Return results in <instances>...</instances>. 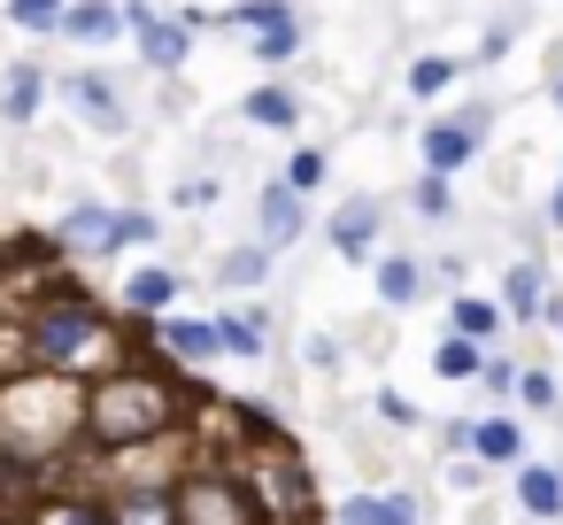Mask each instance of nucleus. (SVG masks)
<instances>
[{
	"mask_svg": "<svg viewBox=\"0 0 563 525\" xmlns=\"http://www.w3.org/2000/svg\"><path fill=\"white\" fill-rule=\"evenodd\" d=\"M178 525H263V510L224 456H194L178 471Z\"/></svg>",
	"mask_w": 563,
	"mask_h": 525,
	"instance_id": "39448f33",
	"label": "nucleus"
},
{
	"mask_svg": "<svg viewBox=\"0 0 563 525\" xmlns=\"http://www.w3.org/2000/svg\"><path fill=\"white\" fill-rule=\"evenodd\" d=\"M55 94L86 117V132H101V140H124V132H132V101L117 94V78H109V70H63V78H55Z\"/></svg>",
	"mask_w": 563,
	"mask_h": 525,
	"instance_id": "9d476101",
	"label": "nucleus"
},
{
	"mask_svg": "<svg viewBox=\"0 0 563 525\" xmlns=\"http://www.w3.org/2000/svg\"><path fill=\"white\" fill-rule=\"evenodd\" d=\"M424 286H432V271H424V255H401V248H386L378 263H371V294H378V309H417L424 302Z\"/></svg>",
	"mask_w": 563,
	"mask_h": 525,
	"instance_id": "a211bd4d",
	"label": "nucleus"
},
{
	"mask_svg": "<svg viewBox=\"0 0 563 525\" xmlns=\"http://www.w3.org/2000/svg\"><path fill=\"white\" fill-rule=\"evenodd\" d=\"M301 9H294V0H232V9H224V32L232 40H263V32H286Z\"/></svg>",
	"mask_w": 563,
	"mask_h": 525,
	"instance_id": "a878e982",
	"label": "nucleus"
},
{
	"mask_svg": "<svg viewBox=\"0 0 563 525\" xmlns=\"http://www.w3.org/2000/svg\"><path fill=\"white\" fill-rule=\"evenodd\" d=\"M63 17H70V0H9V24L32 40H63Z\"/></svg>",
	"mask_w": 563,
	"mask_h": 525,
	"instance_id": "7c9ffc66",
	"label": "nucleus"
},
{
	"mask_svg": "<svg viewBox=\"0 0 563 525\" xmlns=\"http://www.w3.org/2000/svg\"><path fill=\"white\" fill-rule=\"evenodd\" d=\"M186 302V271L178 263H140V271H124V286H117V309L147 332L155 317H170Z\"/></svg>",
	"mask_w": 563,
	"mask_h": 525,
	"instance_id": "f8f14e48",
	"label": "nucleus"
},
{
	"mask_svg": "<svg viewBox=\"0 0 563 525\" xmlns=\"http://www.w3.org/2000/svg\"><path fill=\"white\" fill-rule=\"evenodd\" d=\"M517 32H525V17L509 9V17H494L486 32H478V47H471V70H486V63H501L509 47H517Z\"/></svg>",
	"mask_w": 563,
	"mask_h": 525,
	"instance_id": "f704fd0d",
	"label": "nucleus"
},
{
	"mask_svg": "<svg viewBox=\"0 0 563 525\" xmlns=\"http://www.w3.org/2000/svg\"><path fill=\"white\" fill-rule=\"evenodd\" d=\"M232 471L247 479V494H255L263 525H332V510L317 502V479H309V463H301V448H294V440L240 448V456H232Z\"/></svg>",
	"mask_w": 563,
	"mask_h": 525,
	"instance_id": "20e7f679",
	"label": "nucleus"
},
{
	"mask_svg": "<svg viewBox=\"0 0 563 525\" xmlns=\"http://www.w3.org/2000/svg\"><path fill=\"white\" fill-rule=\"evenodd\" d=\"M147 340H155V356L163 363H178V371H209V363H224V340H217V317H155L147 325Z\"/></svg>",
	"mask_w": 563,
	"mask_h": 525,
	"instance_id": "ddd939ff",
	"label": "nucleus"
},
{
	"mask_svg": "<svg viewBox=\"0 0 563 525\" xmlns=\"http://www.w3.org/2000/svg\"><path fill=\"white\" fill-rule=\"evenodd\" d=\"M463 70H471L463 55H417V63L401 70V94H409V101L424 109V101H440V94H448V86H455Z\"/></svg>",
	"mask_w": 563,
	"mask_h": 525,
	"instance_id": "bb28decb",
	"label": "nucleus"
},
{
	"mask_svg": "<svg viewBox=\"0 0 563 525\" xmlns=\"http://www.w3.org/2000/svg\"><path fill=\"white\" fill-rule=\"evenodd\" d=\"M548 101L563 109V55H555V78H548Z\"/></svg>",
	"mask_w": 563,
	"mask_h": 525,
	"instance_id": "c03bdc74",
	"label": "nucleus"
},
{
	"mask_svg": "<svg viewBox=\"0 0 563 525\" xmlns=\"http://www.w3.org/2000/svg\"><path fill=\"white\" fill-rule=\"evenodd\" d=\"M555 402H563V394H555V371H548V363H525V371H517V409H525V417H555Z\"/></svg>",
	"mask_w": 563,
	"mask_h": 525,
	"instance_id": "72a5a7b5",
	"label": "nucleus"
},
{
	"mask_svg": "<svg viewBox=\"0 0 563 525\" xmlns=\"http://www.w3.org/2000/svg\"><path fill=\"white\" fill-rule=\"evenodd\" d=\"M517 371H525V363H517L509 348H486V363H478V394H486V402H509V394H517Z\"/></svg>",
	"mask_w": 563,
	"mask_h": 525,
	"instance_id": "c9c22d12",
	"label": "nucleus"
},
{
	"mask_svg": "<svg viewBox=\"0 0 563 525\" xmlns=\"http://www.w3.org/2000/svg\"><path fill=\"white\" fill-rule=\"evenodd\" d=\"M240 124H255V132H294V140H301V94L278 86V78H263V86L240 94Z\"/></svg>",
	"mask_w": 563,
	"mask_h": 525,
	"instance_id": "aec40b11",
	"label": "nucleus"
},
{
	"mask_svg": "<svg viewBox=\"0 0 563 525\" xmlns=\"http://www.w3.org/2000/svg\"><path fill=\"white\" fill-rule=\"evenodd\" d=\"M132 317L117 325L109 317V302H93L70 271L40 294V302H24L16 309V340H24V371H63V379H101V371H117L124 356H132Z\"/></svg>",
	"mask_w": 563,
	"mask_h": 525,
	"instance_id": "f03ea898",
	"label": "nucleus"
},
{
	"mask_svg": "<svg viewBox=\"0 0 563 525\" xmlns=\"http://www.w3.org/2000/svg\"><path fill=\"white\" fill-rule=\"evenodd\" d=\"M301 356H309L317 371H340V340H332V332H309V340H301Z\"/></svg>",
	"mask_w": 563,
	"mask_h": 525,
	"instance_id": "a19ab883",
	"label": "nucleus"
},
{
	"mask_svg": "<svg viewBox=\"0 0 563 525\" xmlns=\"http://www.w3.org/2000/svg\"><path fill=\"white\" fill-rule=\"evenodd\" d=\"M247 47H255V70H286V63L309 47V17H294L286 32H263V40H247Z\"/></svg>",
	"mask_w": 563,
	"mask_h": 525,
	"instance_id": "2f4dec72",
	"label": "nucleus"
},
{
	"mask_svg": "<svg viewBox=\"0 0 563 525\" xmlns=\"http://www.w3.org/2000/svg\"><path fill=\"white\" fill-rule=\"evenodd\" d=\"M163 240V217L147 209V201H117V255H132V248H155Z\"/></svg>",
	"mask_w": 563,
	"mask_h": 525,
	"instance_id": "473e14b6",
	"label": "nucleus"
},
{
	"mask_svg": "<svg viewBox=\"0 0 563 525\" xmlns=\"http://www.w3.org/2000/svg\"><path fill=\"white\" fill-rule=\"evenodd\" d=\"M517 510H525L532 525H555V517H563V463L525 456V463H517Z\"/></svg>",
	"mask_w": 563,
	"mask_h": 525,
	"instance_id": "5701e85b",
	"label": "nucleus"
},
{
	"mask_svg": "<svg viewBox=\"0 0 563 525\" xmlns=\"http://www.w3.org/2000/svg\"><path fill=\"white\" fill-rule=\"evenodd\" d=\"M324 240H332V255L355 263V271L378 263V255H386V201H378V194H347V201L324 217Z\"/></svg>",
	"mask_w": 563,
	"mask_h": 525,
	"instance_id": "1a4fd4ad",
	"label": "nucleus"
},
{
	"mask_svg": "<svg viewBox=\"0 0 563 525\" xmlns=\"http://www.w3.org/2000/svg\"><path fill=\"white\" fill-rule=\"evenodd\" d=\"M548 302H555V278H548V263L540 255H517L509 271H501V309H509V325H548Z\"/></svg>",
	"mask_w": 563,
	"mask_h": 525,
	"instance_id": "dca6fc26",
	"label": "nucleus"
},
{
	"mask_svg": "<svg viewBox=\"0 0 563 525\" xmlns=\"http://www.w3.org/2000/svg\"><path fill=\"white\" fill-rule=\"evenodd\" d=\"M124 32H132L147 78H178V70L194 63V32L178 24V9H155V0H124Z\"/></svg>",
	"mask_w": 563,
	"mask_h": 525,
	"instance_id": "0eeeda50",
	"label": "nucleus"
},
{
	"mask_svg": "<svg viewBox=\"0 0 563 525\" xmlns=\"http://www.w3.org/2000/svg\"><path fill=\"white\" fill-rule=\"evenodd\" d=\"M494 101H463V109H448V117H424V132H417V171H440V178H463L478 155H486V140H494Z\"/></svg>",
	"mask_w": 563,
	"mask_h": 525,
	"instance_id": "423d86ee",
	"label": "nucleus"
},
{
	"mask_svg": "<svg viewBox=\"0 0 563 525\" xmlns=\"http://www.w3.org/2000/svg\"><path fill=\"white\" fill-rule=\"evenodd\" d=\"M471 433L478 417H440V456H471Z\"/></svg>",
	"mask_w": 563,
	"mask_h": 525,
	"instance_id": "58836bf2",
	"label": "nucleus"
},
{
	"mask_svg": "<svg viewBox=\"0 0 563 525\" xmlns=\"http://www.w3.org/2000/svg\"><path fill=\"white\" fill-rule=\"evenodd\" d=\"M47 248H55L63 263H117V201L78 194V201L47 225Z\"/></svg>",
	"mask_w": 563,
	"mask_h": 525,
	"instance_id": "6e6552de",
	"label": "nucleus"
},
{
	"mask_svg": "<svg viewBox=\"0 0 563 525\" xmlns=\"http://www.w3.org/2000/svg\"><path fill=\"white\" fill-rule=\"evenodd\" d=\"M332 525H424V494H409V486L347 494V502H332Z\"/></svg>",
	"mask_w": 563,
	"mask_h": 525,
	"instance_id": "6ab92c4d",
	"label": "nucleus"
},
{
	"mask_svg": "<svg viewBox=\"0 0 563 525\" xmlns=\"http://www.w3.org/2000/svg\"><path fill=\"white\" fill-rule=\"evenodd\" d=\"M432 278H448V286L463 294V278H471V255H432Z\"/></svg>",
	"mask_w": 563,
	"mask_h": 525,
	"instance_id": "79ce46f5",
	"label": "nucleus"
},
{
	"mask_svg": "<svg viewBox=\"0 0 563 525\" xmlns=\"http://www.w3.org/2000/svg\"><path fill=\"white\" fill-rule=\"evenodd\" d=\"M194 379L201 371L147 363V356H124L117 371L86 379V456H124V448H147V440L186 433Z\"/></svg>",
	"mask_w": 563,
	"mask_h": 525,
	"instance_id": "f257e3e1",
	"label": "nucleus"
},
{
	"mask_svg": "<svg viewBox=\"0 0 563 525\" xmlns=\"http://www.w3.org/2000/svg\"><path fill=\"white\" fill-rule=\"evenodd\" d=\"M409 217H417V225H455V178L417 171V186H409Z\"/></svg>",
	"mask_w": 563,
	"mask_h": 525,
	"instance_id": "cd10ccee",
	"label": "nucleus"
},
{
	"mask_svg": "<svg viewBox=\"0 0 563 525\" xmlns=\"http://www.w3.org/2000/svg\"><path fill=\"white\" fill-rule=\"evenodd\" d=\"M309 225H317V217H309V194H294V186L271 171V178L255 186V240L286 255V248H301V240H309Z\"/></svg>",
	"mask_w": 563,
	"mask_h": 525,
	"instance_id": "9b49d317",
	"label": "nucleus"
},
{
	"mask_svg": "<svg viewBox=\"0 0 563 525\" xmlns=\"http://www.w3.org/2000/svg\"><path fill=\"white\" fill-rule=\"evenodd\" d=\"M101 525H178V479H124V486H101Z\"/></svg>",
	"mask_w": 563,
	"mask_h": 525,
	"instance_id": "4468645a",
	"label": "nucleus"
},
{
	"mask_svg": "<svg viewBox=\"0 0 563 525\" xmlns=\"http://www.w3.org/2000/svg\"><path fill=\"white\" fill-rule=\"evenodd\" d=\"M47 94H55V70L47 63H32V55L0 63V124H9V132H32L40 109H47Z\"/></svg>",
	"mask_w": 563,
	"mask_h": 525,
	"instance_id": "2eb2a0df",
	"label": "nucleus"
},
{
	"mask_svg": "<svg viewBox=\"0 0 563 525\" xmlns=\"http://www.w3.org/2000/svg\"><path fill=\"white\" fill-rule=\"evenodd\" d=\"M471 456H478V463H509V471H517V463H525V425H517L509 409H486V417H478V433H471Z\"/></svg>",
	"mask_w": 563,
	"mask_h": 525,
	"instance_id": "393cba45",
	"label": "nucleus"
},
{
	"mask_svg": "<svg viewBox=\"0 0 563 525\" xmlns=\"http://www.w3.org/2000/svg\"><path fill=\"white\" fill-rule=\"evenodd\" d=\"M217 317V340H224V356H240V363H263L271 356V309L255 302V294H240V302H224V309H209Z\"/></svg>",
	"mask_w": 563,
	"mask_h": 525,
	"instance_id": "f3484780",
	"label": "nucleus"
},
{
	"mask_svg": "<svg viewBox=\"0 0 563 525\" xmlns=\"http://www.w3.org/2000/svg\"><path fill=\"white\" fill-rule=\"evenodd\" d=\"M217 194H224V186H217L209 171H201V178H178V186H170V201H178L186 217H201V209H217Z\"/></svg>",
	"mask_w": 563,
	"mask_h": 525,
	"instance_id": "e433bc0d",
	"label": "nucleus"
},
{
	"mask_svg": "<svg viewBox=\"0 0 563 525\" xmlns=\"http://www.w3.org/2000/svg\"><path fill=\"white\" fill-rule=\"evenodd\" d=\"M32 494H40V486H32V479H24V471H16L9 456H0V517H9L16 502H32Z\"/></svg>",
	"mask_w": 563,
	"mask_h": 525,
	"instance_id": "4c0bfd02",
	"label": "nucleus"
},
{
	"mask_svg": "<svg viewBox=\"0 0 563 525\" xmlns=\"http://www.w3.org/2000/svg\"><path fill=\"white\" fill-rule=\"evenodd\" d=\"M540 217H548V232H563V171H555V186H548V201H540Z\"/></svg>",
	"mask_w": 563,
	"mask_h": 525,
	"instance_id": "37998d69",
	"label": "nucleus"
},
{
	"mask_svg": "<svg viewBox=\"0 0 563 525\" xmlns=\"http://www.w3.org/2000/svg\"><path fill=\"white\" fill-rule=\"evenodd\" d=\"M478 363H486V348H478V340H463V332H440V340H432V371H440V379L478 386Z\"/></svg>",
	"mask_w": 563,
	"mask_h": 525,
	"instance_id": "c85d7f7f",
	"label": "nucleus"
},
{
	"mask_svg": "<svg viewBox=\"0 0 563 525\" xmlns=\"http://www.w3.org/2000/svg\"><path fill=\"white\" fill-rule=\"evenodd\" d=\"M278 178H286L294 194H324V178H332V155H324V147H309V140H294V155L278 163Z\"/></svg>",
	"mask_w": 563,
	"mask_h": 525,
	"instance_id": "c756f323",
	"label": "nucleus"
},
{
	"mask_svg": "<svg viewBox=\"0 0 563 525\" xmlns=\"http://www.w3.org/2000/svg\"><path fill=\"white\" fill-rule=\"evenodd\" d=\"M448 332H463V340H478V348H501V332H509V309H501V294H455L448 302Z\"/></svg>",
	"mask_w": 563,
	"mask_h": 525,
	"instance_id": "412c9836",
	"label": "nucleus"
},
{
	"mask_svg": "<svg viewBox=\"0 0 563 525\" xmlns=\"http://www.w3.org/2000/svg\"><path fill=\"white\" fill-rule=\"evenodd\" d=\"M378 417H386V425H401V433H417V425H424V417H417V402H401L394 386L378 394Z\"/></svg>",
	"mask_w": 563,
	"mask_h": 525,
	"instance_id": "ea45409f",
	"label": "nucleus"
},
{
	"mask_svg": "<svg viewBox=\"0 0 563 525\" xmlns=\"http://www.w3.org/2000/svg\"><path fill=\"white\" fill-rule=\"evenodd\" d=\"M0 456L32 486L86 456V379L63 371H9L0 379Z\"/></svg>",
	"mask_w": 563,
	"mask_h": 525,
	"instance_id": "7ed1b4c3",
	"label": "nucleus"
},
{
	"mask_svg": "<svg viewBox=\"0 0 563 525\" xmlns=\"http://www.w3.org/2000/svg\"><path fill=\"white\" fill-rule=\"evenodd\" d=\"M63 40H70V47H117V40H132V32H124V0H70Z\"/></svg>",
	"mask_w": 563,
	"mask_h": 525,
	"instance_id": "4be33fe9",
	"label": "nucleus"
},
{
	"mask_svg": "<svg viewBox=\"0 0 563 525\" xmlns=\"http://www.w3.org/2000/svg\"><path fill=\"white\" fill-rule=\"evenodd\" d=\"M271 271H278V248H263V240H240V248L217 255V286L224 294H263Z\"/></svg>",
	"mask_w": 563,
	"mask_h": 525,
	"instance_id": "b1692460",
	"label": "nucleus"
}]
</instances>
